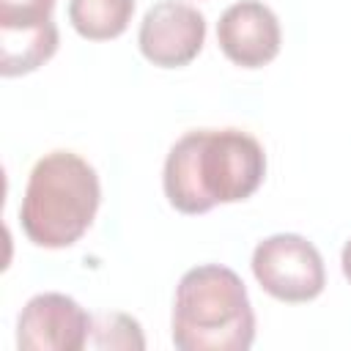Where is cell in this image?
Returning <instances> with one entry per match:
<instances>
[{"instance_id": "1", "label": "cell", "mask_w": 351, "mask_h": 351, "mask_svg": "<svg viewBox=\"0 0 351 351\" xmlns=\"http://www.w3.org/2000/svg\"><path fill=\"white\" fill-rule=\"evenodd\" d=\"M266 178V151L244 129H192L167 151L162 186L181 214H206L219 203H239Z\"/></svg>"}, {"instance_id": "8", "label": "cell", "mask_w": 351, "mask_h": 351, "mask_svg": "<svg viewBox=\"0 0 351 351\" xmlns=\"http://www.w3.org/2000/svg\"><path fill=\"white\" fill-rule=\"evenodd\" d=\"M217 44L230 63L261 69L280 55V19L261 0H239L222 11L217 22Z\"/></svg>"}, {"instance_id": "11", "label": "cell", "mask_w": 351, "mask_h": 351, "mask_svg": "<svg viewBox=\"0 0 351 351\" xmlns=\"http://www.w3.org/2000/svg\"><path fill=\"white\" fill-rule=\"evenodd\" d=\"M340 266H343V274H346V280L351 282V239L343 244V252H340Z\"/></svg>"}, {"instance_id": "7", "label": "cell", "mask_w": 351, "mask_h": 351, "mask_svg": "<svg viewBox=\"0 0 351 351\" xmlns=\"http://www.w3.org/2000/svg\"><path fill=\"white\" fill-rule=\"evenodd\" d=\"M93 329L82 304L66 293L47 291L27 299L16 318L19 351H80Z\"/></svg>"}, {"instance_id": "6", "label": "cell", "mask_w": 351, "mask_h": 351, "mask_svg": "<svg viewBox=\"0 0 351 351\" xmlns=\"http://www.w3.org/2000/svg\"><path fill=\"white\" fill-rule=\"evenodd\" d=\"M206 41V16L184 0L154 3L137 30L140 52L159 69H181L192 63Z\"/></svg>"}, {"instance_id": "10", "label": "cell", "mask_w": 351, "mask_h": 351, "mask_svg": "<svg viewBox=\"0 0 351 351\" xmlns=\"http://www.w3.org/2000/svg\"><path fill=\"white\" fill-rule=\"evenodd\" d=\"M93 346L96 348H145L140 324L123 313H110L101 315L93 324Z\"/></svg>"}, {"instance_id": "5", "label": "cell", "mask_w": 351, "mask_h": 351, "mask_svg": "<svg viewBox=\"0 0 351 351\" xmlns=\"http://www.w3.org/2000/svg\"><path fill=\"white\" fill-rule=\"evenodd\" d=\"M55 0H0V74L22 77L58 52Z\"/></svg>"}, {"instance_id": "4", "label": "cell", "mask_w": 351, "mask_h": 351, "mask_svg": "<svg viewBox=\"0 0 351 351\" xmlns=\"http://www.w3.org/2000/svg\"><path fill=\"white\" fill-rule=\"evenodd\" d=\"M252 274L277 302L302 304L324 293L326 269L318 247L299 233H274L255 244Z\"/></svg>"}, {"instance_id": "2", "label": "cell", "mask_w": 351, "mask_h": 351, "mask_svg": "<svg viewBox=\"0 0 351 351\" xmlns=\"http://www.w3.org/2000/svg\"><path fill=\"white\" fill-rule=\"evenodd\" d=\"M99 203L101 184L93 165L74 151H49L27 176L19 222L36 247L63 250L88 233Z\"/></svg>"}, {"instance_id": "9", "label": "cell", "mask_w": 351, "mask_h": 351, "mask_svg": "<svg viewBox=\"0 0 351 351\" xmlns=\"http://www.w3.org/2000/svg\"><path fill=\"white\" fill-rule=\"evenodd\" d=\"M134 14V0H69V22L88 41L118 38Z\"/></svg>"}, {"instance_id": "3", "label": "cell", "mask_w": 351, "mask_h": 351, "mask_svg": "<svg viewBox=\"0 0 351 351\" xmlns=\"http://www.w3.org/2000/svg\"><path fill=\"white\" fill-rule=\"evenodd\" d=\"M170 335L178 351H247L255 340V313L241 277L222 263L184 271Z\"/></svg>"}]
</instances>
